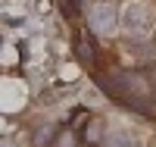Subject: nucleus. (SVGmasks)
I'll use <instances>...</instances> for the list:
<instances>
[]
</instances>
